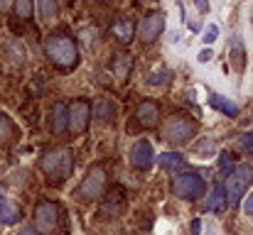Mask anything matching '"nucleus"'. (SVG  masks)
Masks as SVG:
<instances>
[{
    "instance_id": "5701e85b",
    "label": "nucleus",
    "mask_w": 253,
    "mask_h": 235,
    "mask_svg": "<svg viewBox=\"0 0 253 235\" xmlns=\"http://www.w3.org/2000/svg\"><path fill=\"white\" fill-rule=\"evenodd\" d=\"M169 78H172V71H169L168 67H158L155 71H150V74H148L145 81H148L150 86H163V83H168Z\"/></svg>"
},
{
    "instance_id": "7ed1b4c3",
    "label": "nucleus",
    "mask_w": 253,
    "mask_h": 235,
    "mask_svg": "<svg viewBox=\"0 0 253 235\" xmlns=\"http://www.w3.org/2000/svg\"><path fill=\"white\" fill-rule=\"evenodd\" d=\"M199 133V123L192 118V115H172L165 128H163V140L168 142L169 147H182V145H189Z\"/></svg>"
},
{
    "instance_id": "1a4fd4ad",
    "label": "nucleus",
    "mask_w": 253,
    "mask_h": 235,
    "mask_svg": "<svg viewBox=\"0 0 253 235\" xmlns=\"http://www.w3.org/2000/svg\"><path fill=\"white\" fill-rule=\"evenodd\" d=\"M163 30H165V15L163 12H148L143 20H140V25H138V39L140 42H145V44H153L160 34H163Z\"/></svg>"
},
{
    "instance_id": "9d476101",
    "label": "nucleus",
    "mask_w": 253,
    "mask_h": 235,
    "mask_svg": "<svg viewBox=\"0 0 253 235\" xmlns=\"http://www.w3.org/2000/svg\"><path fill=\"white\" fill-rule=\"evenodd\" d=\"M155 150H153V145L148 142V140H138L133 147H130V152H128V162H130V167L133 169H138V171H150L153 169V164H155Z\"/></svg>"
},
{
    "instance_id": "c756f323",
    "label": "nucleus",
    "mask_w": 253,
    "mask_h": 235,
    "mask_svg": "<svg viewBox=\"0 0 253 235\" xmlns=\"http://www.w3.org/2000/svg\"><path fill=\"white\" fill-rule=\"evenodd\" d=\"M221 159H219V164H221V169H226V164H229V167H231V159H234V155H231V152H221Z\"/></svg>"
},
{
    "instance_id": "f03ea898",
    "label": "nucleus",
    "mask_w": 253,
    "mask_h": 235,
    "mask_svg": "<svg viewBox=\"0 0 253 235\" xmlns=\"http://www.w3.org/2000/svg\"><path fill=\"white\" fill-rule=\"evenodd\" d=\"M74 152L69 147H52L40 157V169L49 184H64L74 174Z\"/></svg>"
},
{
    "instance_id": "c85d7f7f",
    "label": "nucleus",
    "mask_w": 253,
    "mask_h": 235,
    "mask_svg": "<svg viewBox=\"0 0 253 235\" xmlns=\"http://www.w3.org/2000/svg\"><path fill=\"white\" fill-rule=\"evenodd\" d=\"M244 211H246V216H251L253 218V194L244 199Z\"/></svg>"
},
{
    "instance_id": "f257e3e1",
    "label": "nucleus",
    "mask_w": 253,
    "mask_h": 235,
    "mask_svg": "<svg viewBox=\"0 0 253 235\" xmlns=\"http://www.w3.org/2000/svg\"><path fill=\"white\" fill-rule=\"evenodd\" d=\"M44 54L62 71H74L79 67V59H82L77 42L64 32H54V34H49L44 39Z\"/></svg>"
},
{
    "instance_id": "4468645a",
    "label": "nucleus",
    "mask_w": 253,
    "mask_h": 235,
    "mask_svg": "<svg viewBox=\"0 0 253 235\" xmlns=\"http://www.w3.org/2000/svg\"><path fill=\"white\" fill-rule=\"evenodd\" d=\"M22 221V208L17 201L2 196L0 199V226H15Z\"/></svg>"
},
{
    "instance_id": "2eb2a0df",
    "label": "nucleus",
    "mask_w": 253,
    "mask_h": 235,
    "mask_svg": "<svg viewBox=\"0 0 253 235\" xmlns=\"http://www.w3.org/2000/svg\"><path fill=\"white\" fill-rule=\"evenodd\" d=\"M20 140V128L15 125V120L0 110V145L2 147H10Z\"/></svg>"
},
{
    "instance_id": "f8f14e48",
    "label": "nucleus",
    "mask_w": 253,
    "mask_h": 235,
    "mask_svg": "<svg viewBox=\"0 0 253 235\" xmlns=\"http://www.w3.org/2000/svg\"><path fill=\"white\" fill-rule=\"evenodd\" d=\"M49 128L54 135H64L69 130V105L57 101L52 105V113H49Z\"/></svg>"
},
{
    "instance_id": "20e7f679",
    "label": "nucleus",
    "mask_w": 253,
    "mask_h": 235,
    "mask_svg": "<svg viewBox=\"0 0 253 235\" xmlns=\"http://www.w3.org/2000/svg\"><path fill=\"white\" fill-rule=\"evenodd\" d=\"M251 184H253L251 164H239V167H234V171L226 176V184H224V189H226V203H229L231 208H239V206L244 203V199H246Z\"/></svg>"
},
{
    "instance_id": "ddd939ff",
    "label": "nucleus",
    "mask_w": 253,
    "mask_h": 235,
    "mask_svg": "<svg viewBox=\"0 0 253 235\" xmlns=\"http://www.w3.org/2000/svg\"><path fill=\"white\" fill-rule=\"evenodd\" d=\"M111 34L118 44H130L133 37H135V25L130 17H118L113 25H111Z\"/></svg>"
},
{
    "instance_id": "4be33fe9",
    "label": "nucleus",
    "mask_w": 253,
    "mask_h": 235,
    "mask_svg": "<svg viewBox=\"0 0 253 235\" xmlns=\"http://www.w3.org/2000/svg\"><path fill=\"white\" fill-rule=\"evenodd\" d=\"M37 10H40L42 20H47V22H52V20L59 17V5H57L54 0H42V2L37 5Z\"/></svg>"
},
{
    "instance_id": "6ab92c4d",
    "label": "nucleus",
    "mask_w": 253,
    "mask_h": 235,
    "mask_svg": "<svg viewBox=\"0 0 253 235\" xmlns=\"http://www.w3.org/2000/svg\"><path fill=\"white\" fill-rule=\"evenodd\" d=\"M209 105H211L214 110H219V113L229 115V118H236V115L241 113V108H239V105H236L234 101L224 98L221 93H209Z\"/></svg>"
},
{
    "instance_id": "2f4dec72",
    "label": "nucleus",
    "mask_w": 253,
    "mask_h": 235,
    "mask_svg": "<svg viewBox=\"0 0 253 235\" xmlns=\"http://www.w3.org/2000/svg\"><path fill=\"white\" fill-rule=\"evenodd\" d=\"M209 59H211V52H202L199 54V62H209Z\"/></svg>"
},
{
    "instance_id": "6e6552de",
    "label": "nucleus",
    "mask_w": 253,
    "mask_h": 235,
    "mask_svg": "<svg viewBox=\"0 0 253 235\" xmlns=\"http://www.w3.org/2000/svg\"><path fill=\"white\" fill-rule=\"evenodd\" d=\"M91 123V103L86 98H77L69 105V133L72 135H82L86 133Z\"/></svg>"
},
{
    "instance_id": "bb28decb",
    "label": "nucleus",
    "mask_w": 253,
    "mask_h": 235,
    "mask_svg": "<svg viewBox=\"0 0 253 235\" xmlns=\"http://www.w3.org/2000/svg\"><path fill=\"white\" fill-rule=\"evenodd\" d=\"M82 37H84V42L91 47L93 42H96V37H98V32L96 30H82Z\"/></svg>"
},
{
    "instance_id": "412c9836",
    "label": "nucleus",
    "mask_w": 253,
    "mask_h": 235,
    "mask_svg": "<svg viewBox=\"0 0 253 235\" xmlns=\"http://www.w3.org/2000/svg\"><path fill=\"white\" fill-rule=\"evenodd\" d=\"M158 162H160V167L169 171V174H179V171H184V167H187V159L179 155V152H165V155L158 157Z\"/></svg>"
},
{
    "instance_id": "b1692460",
    "label": "nucleus",
    "mask_w": 253,
    "mask_h": 235,
    "mask_svg": "<svg viewBox=\"0 0 253 235\" xmlns=\"http://www.w3.org/2000/svg\"><path fill=\"white\" fill-rule=\"evenodd\" d=\"M12 12H15L20 20H32L35 5H32V0H17V2H12Z\"/></svg>"
},
{
    "instance_id": "a878e982",
    "label": "nucleus",
    "mask_w": 253,
    "mask_h": 235,
    "mask_svg": "<svg viewBox=\"0 0 253 235\" xmlns=\"http://www.w3.org/2000/svg\"><path fill=\"white\" fill-rule=\"evenodd\" d=\"M194 152H197V155H211V152H214V140L204 137L199 145H194Z\"/></svg>"
},
{
    "instance_id": "cd10ccee",
    "label": "nucleus",
    "mask_w": 253,
    "mask_h": 235,
    "mask_svg": "<svg viewBox=\"0 0 253 235\" xmlns=\"http://www.w3.org/2000/svg\"><path fill=\"white\" fill-rule=\"evenodd\" d=\"M216 34H219V30H216V25H211V27L207 30V34H204V42H207V44H211V42L216 39Z\"/></svg>"
},
{
    "instance_id": "39448f33",
    "label": "nucleus",
    "mask_w": 253,
    "mask_h": 235,
    "mask_svg": "<svg viewBox=\"0 0 253 235\" xmlns=\"http://www.w3.org/2000/svg\"><path fill=\"white\" fill-rule=\"evenodd\" d=\"M106 184H108V174H106V169H103L101 164H93V167L84 174L82 184L77 186L74 196H77L79 201H84V203L98 201V199L103 196V191H106Z\"/></svg>"
},
{
    "instance_id": "dca6fc26",
    "label": "nucleus",
    "mask_w": 253,
    "mask_h": 235,
    "mask_svg": "<svg viewBox=\"0 0 253 235\" xmlns=\"http://www.w3.org/2000/svg\"><path fill=\"white\" fill-rule=\"evenodd\" d=\"M111 69H113V76H116L118 83H126V81L130 78V71H133V57H130L128 52H118V54L113 57Z\"/></svg>"
},
{
    "instance_id": "a211bd4d",
    "label": "nucleus",
    "mask_w": 253,
    "mask_h": 235,
    "mask_svg": "<svg viewBox=\"0 0 253 235\" xmlns=\"http://www.w3.org/2000/svg\"><path fill=\"white\" fill-rule=\"evenodd\" d=\"M91 115L98 118L101 123H113V118H116V103L111 98H98L91 105Z\"/></svg>"
},
{
    "instance_id": "9b49d317",
    "label": "nucleus",
    "mask_w": 253,
    "mask_h": 235,
    "mask_svg": "<svg viewBox=\"0 0 253 235\" xmlns=\"http://www.w3.org/2000/svg\"><path fill=\"white\" fill-rule=\"evenodd\" d=\"M135 120H138V125L140 128H145V130H150V128H155L158 123H160V103L158 101H140L138 103V108H135Z\"/></svg>"
},
{
    "instance_id": "f3484780",
    "label": "nucleus",
    "mask_w": 253,
    "mask_h": 235,
    "mask_svg": "<svg viewBox=\"0 0 253 235\" xmlns=\"http://www.w3.org/2000/svg\"><path fill=\"white\" fill-rule=\"evenodd\" d=\"M229 64H231L239 74L246 69V47H244V42H241L239 37H234V39L229 42Z\"/></svg>"
},
{
    "instance_id": "0eeeda50",
    "label": "nucleus",
    "mask_w": 253,
    "mask_h": 235,
    "mask_svg": "<svg viewBox=\"0 0 253 235\" xmlns=\"http://www.w3.org/2000/svg\"><path fill=\"white\" fill-rule=\"evenodd\" d=\"M32 228L37 235H54L59 231V206L54 201H40L35 208Z\"/></svg>"
},
{
    "instance_id": "7c9ffc66",
    "label": "nucleus",
    "mask_w": 253,
    "mask_h": 235,
    "mask_svg": "<svg viewBox=\"0 0 253 235\" xmlns=\"http://www.w3.org/2000/svg\"><path fill=\"white\" fill-rule=\"evenodd\" d=\"M20 235H37V233H35V228H32V226H27V228H22V231H20Z\"/></svg>"
},
{
    "instance_id": "aec40b11",
    "label": "nucleus",
    "mask_w": 253,
    "mask_h": 235,
    "mask_svg": "<svg viewBox=\"0 0 253 235\" xmlns=\"http://www.w3.org/2000/svg\"><path fill=\"white\" fill-rule=\"evenodd\" d=\"M224 208H226V189H224L221 181H216V184L211 186V191H209L207 211H211V213H221Z\"/></svg>"
},
{
    "instance_id": "393cba45",
    "label": "nucleus",
    "mask_w": 253,
    "mask_h": 235,
    "mask_svg": "<svg viewBox=\"0 0 253 235\" xmlns=\"http://www.w3.org/2000/svg\"><path fill=\"white\" fill-rule=\"evenodd\" d=\"M236 147H239L241 155H251L253 152V130L251 133H244V135L239 137V145H236Z\"/></svg>"
},
{
    "instance_id": "423d86ee",
    "label": "nucleus",
    "mask_w": 253,
    "mask_h": 235,
    "mask_svg": "<svg viewBox=\"0 0 253 235\" xmlns=\"http://www.w3.org/2000/svg\"><path fill=\"white\" fill-rule=\"evenodd\" d=\"M169 189L182 201H199L207 194V184H204V179L197 171H179V174H174Z\"/></svg>"
}]
</instances>
